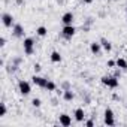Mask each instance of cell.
Here are the masks:
<instances>
[{"label": "cell", "instance_id": "obj_1", "mask_svg": "<svg viewBox=\"0 0 127 127\" xmlns=\"http://www.w3.org/2000/svg\"><path fill=\"white\" fill-rule=\"evenodd\" d=\"M102 84L109 87V88H117L120 85V81L117 79V76H103L102 78Z\"/></svg>", "mask_w": 127, "mask_h": 127}, {"label": "cell", "instance_id": "obj_10", "mask_svg": "<svg viewBox=\"0 0 127 127\" xmlns=\"http://www.w3.org/2000/svg\"><path fill=\"white\" fill-rule=\"evenodd\" d=\"M14 36L15 37H23L24 36V30H23V26L21 24H14Z\"/></svg>", "mask_w": 127, "mask_h": 127}, {"label": "cell", "instance_id": "obj_22", "mask_svg": "<svg viewBox=\"0 0 127 127\" xmlns=\"http://www.w3.org/2000/svg\"><path fill=\"white\" fill-rule=\"evenodd\" d=\"M114 66H117V61L109 60V61H108V67H114Z\"/></svg>", "mask_w": 127, "mask_h": 127}, {"label": "cell", "instance_id": "obj_9", "mask_svg": "<svg viewBox=\"0 0 127 127\" xmlns=\"http://www.w3.org/2000/svg\"><path fill=\"white\" fill-rule=\"evenodd\" d=\"M61 23L64 24V26H70L73 23V14L72 12H66L64 15L61 17Z\"/></svg>", "mask_w": 127, "mask_h": 127}, {"label": "cell", "instance_id": "obj_15", "mask_svg": "<svg viewBox=\"0 0 127 127\" xmlns=\"http://www.w3.org/2000/svg\"><path fill=\"white\" fill-rule=\"evenodd\" d=\"M51 61H52V63H60V61H61V55H60V52L52 51V52H51Z\"/></svg>", "mask_w": 127, "mask_h": 127}, {"label": "cell", "instance_id": "obj_11", "mask_svg": "<svg viewBox=\"0 0 127 127\" xmlns=\"http://www.w3.org/2000/svg\"><path fill=\"white\" fill-rule=\"evenodd\" d=\"M90 51H91L94 55H99L100 51H102V43H99V42H93V43L90 45Z\"/></svg>", "mask_w": 127, "mask_h": 127}, {"label": "cell", "instance_id": "obj_12", "mask_svg": "<svg viewBox=\"0 0 127 127\" xmlns=\"http://www.w3.org/2000/svg\"><path fill=\"white\" fill-rule=\"evenodd\" d=\"M75 120L78 121V123H81V121H84V117H85V114H84V109L82 108H78L76 111H75Z\"/></svg>", "mask_w": 127, "mask_h": 127}, {"label": "cell", "instance_id": "obj_23", "mask_svg": "<svg viewBox=\"0 0 127 127\" xmlns=\"http://www.w3.org/2000/svg\"><path fill=\"white\" fill-rule=\"evenodd\" d=\"M85 126H88V127H93V126H94V123H93L91 120H88V121H85Z\"/></svg>", "mask_w": 127, "mask_h": 127}, {"label": "cell", "instance_id": "obj_7", "mask_svg": "<svg viewBox=\"0 0 127 127\" xmlns=\"http://www.w3.org/2000/svg\"><path fill=\"white\" fill-rule=\"evenodd\" d=\"M2 21H3V26L5 27H14V18H12V15L11 14H3L2 15Z\"/></svg>", "mask_w": 127, "mask_h": 127}, {"label": "cell", "instance_id": "obj_8", "mask_svg": "<svg viewBox=\"0 0 127 127\" xmlns=\"http://www.w3.org/2000/svg\"><path fill=\"white\" fill-rule=\"evenodd\" d=\"M58 121H60L61 126H64V127H69V126L72 124V118H70V115H67V114H61L60 118H58Z\"/></svg>", "mask_w": 127, "mask_h": 127}, {"label": "cell", "instance_id": "obj_16", "mask_svg": "<svg viewBox=\"0 0 127 127\" xmlns=\"http://www.w3.org/2000/svg\"><path fill=\"white\" fill-rule=\"evenodd\" d=\"M46 33H48V30H46V27H43V26H40V27H37V29H36V34H37V36H40V37H45V36H46Z\"/></svg>", "mask_w": 127, "mask_h": 127}, {"label": "cell", "instance_id": "obj_6", "mask_svg": "<svg viewBox=\"0 0 127 127\" xmlns=\"http://www.w3.org/2000/svg\"><path fill=\"white\" fill-rule=\"evenodd\" d=\"M32 82H33L34 85L40 87V88H45V87H46V82H48V79H45V78H42V76H37V75H34V76H32Z\"/></svg>", "mask_w": 127, "mask_h": 127}, {"label": "cell", "instance_id": "obj_4", "mask_svg": "<svg viewBox=\"0 0 127 127\" xmlns=\"http://www.w3.org/2000/svg\"><path fill=\"white\" fill-rule=\"evenodd\" d=\"M105 124H106V126H114V124H115L114 112H112V109H109V108L105 109Z\"/></svg>", "mask_w": 127, "mask_h": 127}, {"label": "cell", "instance_id": "obj_21", "mask_svg": "<svg viewBox=\"0 0 127 127\" xmlns=\"http://www.w3.org/2000/svg\"><path fill=\"white\" fill-rule=\"evenodd\" d=\"M33 69H34V72L37 73V72H40V69H42V67H40V64H39V63H36V64L33 66Z\"/></svg>", "mask_w": 127, "mask_h": 127}, {"label": "cell", "instance_id": "obj_14", "mask_svg": "<svg viewBox=\"0 0 127 127\" xmlns=\"http://www.w3.org/2000/svg\"><path fill=\"white\" fill-rule=\"evenodd\" d=\"M117 67L121 70H127V61L124 58H118L117 60Z\"/></svg>", "mask_w": 127, "mask_h": 127}, {"label": "cell", "instance_id": "obj_18", "mask_svg": "<svg viewBox=\"0 0 127 127\" xmlns=\"http://www.w3.org/2000/svg\"><path fill=\"white\" fill-rule=\"evenodd\" d=\"M45 88H46L48 91H54V90L57 88V85H55V84H54L52 81H48V82H46V87H45Z\"/></svg>", "mask_w": 127, "mask_h": 127}, {"label": "cell", "instance_id": "obj_3", "mask_svg": "<svg viewBox=\"0 0 127 127\" xmlns=\"http://www.w3.org/2000/svg\"><path fill=\"white\" fill-rule=\"evenodd\" d=\"M18 88H20V93L23 96H29L30 91H32V87H30V84L27 81H20L18 82Z\"/></svg>", "mask_w": 127, "mask_h": 127}, {"label": "cell", "instance_id": "obj_20", "mask_svg": "<svg viewBox=\"0 0 127 127\" xmlns=\"http://www.w3.org/2000/svg\"><path fill=\"white\" fill-rule=\"evenodd\" d=\"M32 105H33L34 108H39V106L42 105V102H40V99H36V97H34V99L32 100Z\"/></svg>", "mask_w": 127, "mask_h": 127}, {"label": "cell", "instance_id": "obj_24", "mask_svg": "<svg viewBox=\"0 0 127 127\" xmlns=\"http://www.w3.org/2000/svg\"><path fill=\"white\" fill-rule=\"evenodd\" d=\"M5 43H6V40H5V37H2V39H0V45L5 46Z\"/></svg>", "mask_w": 127, "mask_h": 127}, {"label": "cell", "instance_id": "obj_5", "mask_svg": "<svg viewBox=\"0 0 127 127\" xmlns=\"http://www.w3.org/2000/svg\"><path fill=\"white\" fill-rule=\"evenodd\" d=\"M75 27L70 24V26H64L63 27V30H61V33H63V36H64L66 39H72V36L75 34Z\"/></svg>", "mask_w": 127, "mask_h": 127}, {"label": "cell", "instance_id": "obj_25", "mask_svg": "<svg viewBox=\"0 0 127 127\" xmlns=\"http://www.w3.org/2000/svg\"><path fill=\"white\" fill-rule=\"evenodd\" d=\"M84 3H87V5H90V3H93V0H84Z\"/></svg>", "mask_w": 127, "mask_h": 127}, {"label": "cell", "instance_id": "obj_17", "mask_svg": "<svg viewBox=\"0 0 127 127\" xmlns=\"http://www.w3.org/2000/svg\"><path fill=\"white\" fill-rule=\"evenodd\" d=\"M63 97H64V100H67V102H70V100H73V97H75V94L70 91V90H66L64 93H63Z\"/></svg>", "mask_w": 127, "mask_h": 127}, {"label": "cell", "instance_id": "obj_2", "mask_svg": "<svg viewBox=\"0 0 127 127\" xmlns=\"http://www.w3.org/2000/svg\"><path fill=\"white\" fill-rule=\"evenodd\" d=\"M33 46H34V40L32 37H26L24 39V52L27 55H32L34 52V48Z\"/></svg>", "mask_w": 127, "mask_h": 127}, {"label": "cell", "instance_id": "obj_19", "mask_svg": "<svg viewBox=\"0 0 127 127\" xmlns=\"http://www.w3.org/2000/svg\"><path fill=\"white\" fill-rule=\"evenodd\" d=\"M5 115H6V105L2 103L0 105V117H5Z\"/></svg>", "mask_w": 127, "mask_h": 127}, {"label": "cell", "instance_id": "obj_13", "mask_svg": "<svg viewBox=\"0 0 127 127\" xmlns=\"http://www.w3.org/2000/svg\"><path fill=\"white\" fill-rule=\"evenodd\" d=\"M100 43H102V48H103L106 52H111V51H112V43H111L109 40H106V39H102V40H100Z\"/></svg>", "mask_w": 127, "mask_h": 127}]
</instances>
